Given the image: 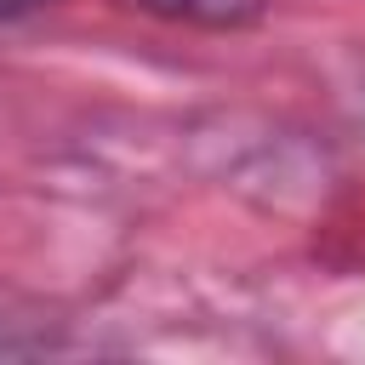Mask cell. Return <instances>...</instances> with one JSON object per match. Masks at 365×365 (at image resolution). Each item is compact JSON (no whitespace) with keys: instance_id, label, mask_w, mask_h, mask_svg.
<instances>
[{"instance_id":"1","label":"cell","mask_w":365,"mask_h":365,"mask_svg":"<svg viewBox=\"0 0 365 365\" xmlns=\"http://www.w3.org/2000/svg\"><path fill=\"white\" fill-rule=\"evenodd\" d=\"M160 17H177V23H205V29H234V23H251L268 0H137Z\"/></svg>"},{"instance_id":"2","label":"cell","mask_w":365,"mask_h":365,"mask_svg":"<svg viewBox=\"0 0 365 365\" xmlns=\"http://www.w3.org/2000/svg\"><path fill=\"white\" fill-rule=\"evenodd\" d=\"M34 6H46V0H0V23L23 17V11H34Z\"/></svg>"}]
</instances>
